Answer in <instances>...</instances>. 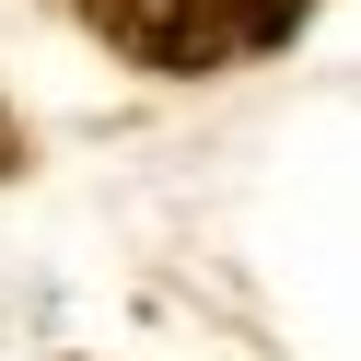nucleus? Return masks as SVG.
<instances>
[{
  "label": "nucleus",
  "mask_w": 361,
  "mask_h": 361,
  "mask_svg": "<svg viewBox=\"0 0 361 361\" xmlns=\"http://www.w3.org/2000/svg\"><path fill=\"white\" fill-rule=\"evenodd\" d=\"M82 24L117 59H140V71L198 82V71H233V59L280 47L303 24V0H82Z\"/></svg>",
  "instance_id": "1"
}]
</instances>
